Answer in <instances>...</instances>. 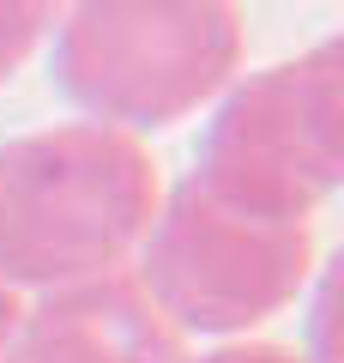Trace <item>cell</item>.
I'll return each mask as SVG.
<instances>
[]
</instances>
